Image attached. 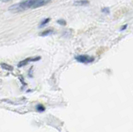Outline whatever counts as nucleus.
<instances>
[{
  "mask_svg": "<svg viewBox=\"0 0 133 132\" xmlns=\"http://www.w3.org/2000/svg\"><path fill=\"white\" fill-rule=\"evenodd\" d=\"M75 58L78 63H89L94 61V58L92 57H89L87 55H79L77 56Z\"/></svg>",
  "mask_w": 133,
  "mask_h": 132,
  "instance_id": "nucleus-2",
  "label": "nucleus"
},
{
  "mask_svg": "<svg viewBox=\"0 0 133 132\" xmlns=\"http://www.w3.org/2000/svg\"><path fill=\"white\" fill-rule=\"evenodd\" d=\"M53 33V30L52 29H48L46 31H44V32H43L41 34H40V36L42 37H45V36H48V35H51Z\"/></svg>",
  "mask_w": 133,
  "mask_h": 132,
  "instance_id": "nucleus-6",
  "label": "nucleus"
},
{
  "mask_svg": "<svg viewBox=\"0 0 133 132\" xmlns=\"http://www.w3.org/2000/svg\"><path fill=\"white\" fill-rule=\"evenodd\" d=\"M127 25H124V26L122 27V28H121V31H123V30H125V29L127 28Z\"/></svg>",
  "mask_w": 133,
  "mask_h": 132,
  "instance_id": "nucleus-11",
  "label": "nucleus"
},
{
  "mask_svg": "<svg viewBox=\"0 0 133 132\" xmlns=\"http://www.w3.org/2000/svg\"><path fill=\"white\" fill-rule=\"evenodd\" d=\"M50 20H51V19L49 18H45L44 20H43V21L41 22V23L39 24V28H42V27L45 26V25L47 24V23H48V22H49V21H50Z\"/></svg>",
  "mask_w": 133,
  "mask_h": 132,
  "instance_id": "nucleus-7",
  "label": "nucleus"
},
{
  "mask_svg": "<svg viewBox=\"0 0 133 132\" xmlns=\"http://www.w3.org/2000/svg\"><path fill=\"white\" fill-rule=\"evenodd\" d=\"M73 4L76 6H87L89 4V1L88 0H77L74 2Z\"/></svg>",
  "mask_w": 133,
  "mask_h": 132,
  "instance_id": "nucleus-4",
  "label": "nucleus"
},
{
  "mask_svg": "<svg viewBox=\"0 0 133 132\" xmlns=\"http://www.w3.org/2000/svg\"><path fill=\"white\" fill-rule=\"evenodd\" d=\"M41 59V57H28L27 59H24L21 61L18 64V67H22L24 66H26L28 63L30 61H39Z\"/></svg>",
  "mask_w": 133,
  "mask_h": 132,
  "instance_id": "nucleus-3",
  "label": "nucleus"
},
{
  "mask_svg": "<svg viewBox=\"0 0 133 132\" xmlns=\"http://www.w3.org/2000/svg\"><path fill=\"white\" fill-rule=\"evenodd\" d=\"M1 67L3 69L7 70V71H10V72H12L13 70V67H12V66H10L9 64H6V63H2L1 64Z\"/></svg>",
  "mask_w": 133,
  "mask_h": 132,
  "instance_id": "nucleus-5",
  "label": "nucleus"
},
{
  "mask_svg": "<svg viewBox=\"0 0 133 132\" xmlns=\"http://www.w3.org/2000/svg\"><path fill=\"white\" fill-rule=\"evenodd\" d=\"M37 111L42 112V111H45V107L43 106V105H37Z\"/></svg>",
  "mask_w": 133,
  "mask_h": 132,
  "instance_id": "nucleus-8",
  "label": "nucleus"
},
{
  "mask_svg": "<svg viewBox=\"0 0 133 132\" xmlns=\"http://www.w3.org/2000/svg\"><path fill=\"white\" fill-rule=\"evenodd\" d=\"M58 23L60 25H62V26H65L67 24L66 21L63 20V19H59V20H58Z\"/></svg>",
  "mask_w": 133,
  "mask_h": 132,
  "instance_id": "nucleus-9",
  "label": "nucleus"
},
{
  "mask_svg": "<svg viewBox=\"0 0 133 132\" xmlns=\"http://www.w3.org/2000/svg\"><path fill=\"white\" fill-rule=\"evenodd\" d=\"M4 2H7V1H9V0H3Z\"/></svg>",
  "mask_w": 133,
  "mask_h": 132,
  "instance_id": "nucleus-12",
  "label": "nucleus"
},
{
  "mask_svg": "<svg viewBox=\"0 0 133 132\" xmlns=\"http://www.w3.org/2000/svg\"><path fill=\"white\" fill-rule=\"evenodd\" d=\"M101 12H102V13H104L108 14V13H110V10H109L108 7H104V9H101Z\"/></svg>",
  "mask_w": 133,
  "mask_h": 132,
  "instance_id": "nucleus-10",
  "label": "nucleus"
},
{
  "mask_svg": "<svg viewBox=\"0 0 133 132\" xmlns=\"http://www.w3.org/2000/svg\"><path fill=\"white\" fill-rule=\"evenodd\" d=\"M50 2L51 0H27V1L11 6L9 10L13 12H19L27 9H37V7L46 5Z\"/></svg>",
  "mask_w": 133,
  "mask_h": 132,
  "instance_id": "nucleus-1",
  "label": "nucleus"
}]
</instances>
